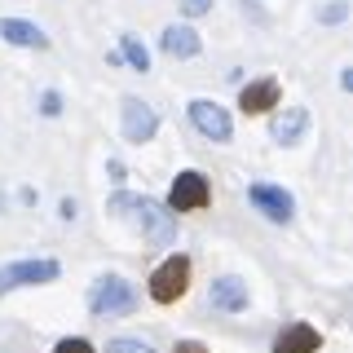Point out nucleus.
Instances as JSON below:
<instances>
[{
    "instance_id": "obj_15",
    "label": "nucleus",
    "mask_w": 353,
    "mask_h": 353,
    "mask_svg": "<svg viewBox=\"0 0 353 353\" xmlns=\"http://www.w3.org/2000/svg\"><path fill=\"white\" fill-rule=\"evenodd\" d=\"M119 44H124V49H119V58H128L137 71H150V53H146V44H141L137 36H124Z\"/></svg>"
},
{
    "instance_id": "obj_6",
    "label": "nucleus",
    "mask_w": 353,
    "mask_h": 353,
    "mask_svg": "<svg viewBox=\"0 0 353 353\" xmlns=\"http://www.w3.org/2000/svg\"><path fill=\"white\" fill-rule=\"evenodd\" d=\"M190 124L203 132V137H212V141H230V132H234L230 115L216 102H208V97H194L190 102Z\"/></svg>"
},
{
    "instance_id": "obj_20",
    "label": "nucleus",
    "mask_w": 353,
    "mask_h": 353,
    "mask_svg": "<svg viewBox=\"0 0 353 353\" xmlns=\"http://www.w3.org/2000/svg\"><path fill=\"white\" fill-rule=\"evenodd\" d=\"M40 110H44V115H58V110H62V97L58 93H44L40 97Z\"/></svg>"
},
{
    "instance_id": "obj_12",
    "label": "nucleus",
    "mask_w": 353,
    "mask_h": 353,
    "mask_svg": "<svg viewBox=\"0 0 353 353\" xmlns=\"http://www.w3.org/2000/svg\"><path fill=\"white\" fill-rule=\"evenodd\" d=\"M212 309H221V314H239V309H248V283L243 279H216L212 283Z\"/></svg>"
},
{
    "instance_id": "obj_13",
    "label": "nucleus",
    "mask_w": 353,
    "mask_h": 353,
    "mask_svg": "<svg viewBox=\"0 0 353 353\" xmlns=\"http://www.w3.org/2000/svg\"><path fill=\"white\" fill-rule=\"evenodd\" d=\"M305 128H309V110H305V106H292V110H283V115L274 119V141L296 146V141L305 137Z\"/></svg>"
},
{
    "instance_id": "obj_9",
    "label": "nucleus",
    "mask_w": 353,
    "mask_h": 353,
    "mask_svg": "<svg viewBox=\"0 0 353 353\" xmlns=\"http://www.w3.org/2000/svg\"><path fill=\"white\" fill-rule=\"evenodd\" d=\"M0 40L18 44V49H49V36L36 22H22V18H0Z\"/></svg>"
},
{
    "instance_id": "obj_17",
    "label": "nucleus",
    "mask_w": 353,
    "mask_h": 353,
    "mask_svg": "<svg viewBox=\"0 0 353 353\" xmlns=\"http://www.w3.org/2000/svg\"><path fill=\"white\" fill-rule=\"evenodd\" d=\"M106 353H150V345H141V340H110Z\"/></svg>"
},
{
    "instance_id": "obj_11",
    "label": "nucleus",
    "mask_w": 353,
    "mask_h": 353,
    "mask_svg": "<svg viewBox=\"0 0 353 353\" xmlns=\"http://www.w3.org/2000/svg\"><path fill=\"white\" fill-rule=\"evenodd\" d=\"M318 345H323V336H318L309 323H292V327H283L279 340H274V353H318Z\"/></svg>"
},
{
    "instance_id": "obj_10",
    "label": "nucleus",
    "mask_w": 353,
    "mask_h": 353,
    "mask_svg": "<svg viewBox=\"0 0 353 353\" xmlns=\"http://www.w3.org/2000/svg\"><path fill=\"white\" fill-rule=\"evenodd\" d=\"M239 106L243 115H265L270 106H279V80H252L239 93Z\"/></svg>"
},
{
    "instance_id": "obj_3",
    "label": "nucleus",
    "mask_w": 353,
    "mask_h": 353,
    "mask_svg": "<svg viewBox=\"0 0 353 353\" xmlns=\"http://www.w3.org/2000/svg\"><path fill=\"white\" fill-rule=\"evenodd\" d=\"M185 287H190V256H168L159 270L150 274V296H154L159 305L181 301Z\"/></svg>"
},
{
    "instance_id": "obj_7",
    "label": "nucleus",
    "mask_w": 353,
    "mask_h": 353,
    "mask_svg": "<svg viewBox=\"0 0 353 353\" xmlns=\"http://www.w3.org/2000/svg\"><path fill=\"white\" fill-rule=\"evenodd\" d=\"M248 199L261 208L270 221H292V212H296V203H292V194L283 190V185H270V181H256L248 190Z\"/></svg>"
},
{
    "instance_id": "obj_21",
    "label": "nucleus",
    "mask_w": 353,
    "mask_h": 353,
    "mask_svg": "<svg viewBox=\"0 0 353 353\" xmlns=\"http://www.w3.org/2000/svg\"><path fill=\"white\" fill-rule=\"evenodd\" d=\"M172 353H208L203 345H199V340H176V349Z\"/></svg>"
},
{
    "instance_id": "obj_4",
    "label": "nucleus",
    "mask_w": 353,
    "mask_h": 353,
    "mask_svg": "<svg viewBox=\"0 0 353 353\" xmlns=\"http://www.w3.org/2000/svg\"><path fill=\"white\" fill-rule=\"evenodd\" d=\"M58 279V261H14L0 270V296L14 287H31V283H53Z\"/></svg>"
},
{
    "instance_id": "obj_2",
    "label": "nucleus",
    "mask_w": 353,
    "mask_h": 353,
    "mask_svg": "<svg viewBox=\"0 0 353 353\" xmlns=\"http://www.w3.org/2000/svg\"><path fill=\"white\" fill-rule=\"evenodd\" d=\"M88 309H93L97 318L132 314V309H137V292H132V283H124L119 274H106V279H97L93 292H88Z\"/></svg>"
},
{
    "instance_id": "obj_5",
    "label": "nucleus",
    "mask_w": 353,
    "mask_h": 353,
    "mask_svg": "<svg viewBox=\"0 0 353 353\" xmlns=\"http://www.w3.org/2000/svg\"><path fill=\"white\" fill-rule=\"evenodd\" d=\"M208 199H212V185H208L203 172H181L172 181V194L168 203L176 208V212H194V208H208Z\"/></svg>"
},
{
    "instance_id": "obj_19",
    "label": "nucleus",
    "mask_w": 353,
    "mask_h": 353,
    "mask_svg": "<svg viewBox=\"0 0 353 353\" xmlns=\"http://www.w3.org/2000/svg\"><path fill=\"white\" fill-rule=\"evenodd\" d=\"M58 353H93L88 340H58Z\"/></svg>"
},
{
    "instance_id": "obj_14",
    "label": "nucleus",
    "mask_w": 353,
    "mask_h": 353,
    "mask_svg": "<svg viewBox=\"0 0 353 353\" xmlns=\"http://www.w3.org/2000/svg\"><path fill=\"white\" fill-rule=\"evenodd\" d=\"M159 44H163V53H168V58H194V53H199V44H203V40H199L190 27H168Z\"/></svg>"
},
{
    "instance_id": "obj_8",
    "label": "nucleus",
    "mask_w": 353,
    "mask_h": 353,
    "mask_svg": "<svg viewBox=\"0 0 353 353\" xmlns=\"http://www.w3.org/2000/svg\"><path fill=\"white\" fill-rule=\"evenodd\" d=\"M154 128H159V115H154L141 97H124V137L141 146V141L154 137Z\"/></svg>"
},
{
    "instance_id": "obj_1",
    "label": "nucleus",
    "mask_w": 353,
    "mask_h": 353,
    "mask_svg": "<svg viewBox=\"0 0 353 353\" xmlns=\"http://www.w3.org/2000/svg\"><path fill=\"white\" fill-rule=\"evenodd\" d=\"M110 212H132L137 216V225L146 230V239L154 248H168L176 239V221L163 203H154V199H141V194H115L110 199Z\"/></svg>"
},
{
    "instance_id": "obj_16",
    "label": "nucleus",
    "mask_w": 353,
    "mask_h": 353,
    "mask_svg": "<svg viewBox=\"0 0 353 353\" xmlns=\"http://www.w3.org/2000/svg\"><path fill=\"white\" fill-rule=\"evenodd\" d=\"M318 18L336 27V22H345V18H349V5H345V0H331V5H327V9H323V14H318Z\"/></svg>"
},
{
    "instance_id": "obj_18",
    "label": "nucleus",
    "mask_w": 353,
    "mask_h": 353,
    "mask_svg": "<svg viewBox=\"0 0 353 353\" xmlns=\"http://www.w3.org/2000/svg\"><path fill=\"white\" fill-rule=\"evenodd\" d=\"M208 9H212L208 0H181V14H185V18H203Z\"/></svg>"
}]
</instances>
